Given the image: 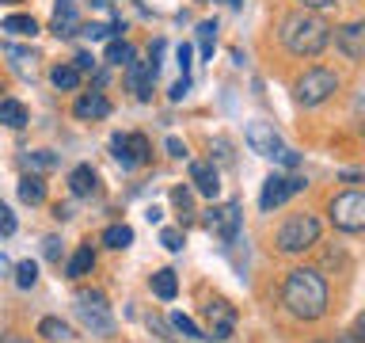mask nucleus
Wrapping results in <instances>:
<instances>
[{
	"mask_svg": "<svg viewBox=\"0 0 365 343\" xmlns=\"http://www.w3.org/2000/svg\"><path fill=\"white\" fill-rule=\"evenodd\" d=\"M282 305L297 320H319L327 313V282L316 267H293L282 282Z\"/></svg>",
	"mask_w": 365,
	"mask_h": 343,
	"instance_id": "nucleus-1",
	"label": "nucleus"
},
{
	"mask_svg": "<svg viewBox=\"0 0 365 343\" xmlns=\"http://www.w3.org/2000/svg\"><path fill=\"white\" fill-rule=\"evenodd\" d=\"M278 39L293 57H316V54H324V46L331 42V27L316 16V11L301 8V11H289V16L282 19Z\"/></svg>",
	"mask_w": 365,
	"mask_h": 343,
	"instance_id": "nucleus-2",
	"label": "nucleus"
},
{
	"mask_svg": "<svg viewBox=\"0 0 365 343\" xmlns=\"http://www.w3.org/2000/svg\"><path fill=\"white\" fill-rule=\"evenodd\" d=\"M319 244V217L316 214H289L278 229V248L285 256H301V252Z\"/></svg>",
	"mask_w": 365,
	"mask_h": 343,
	"instance_id": "nucleus-3",
	"label": "nucleus"
},
{
	"mask_svg": "<svg viewBox=\"0 0 365 343\" xmlns=\"http://www.w3.org/2000/svg\"><path fill=\"white\" fill-rule=\"evenodd\" d=\"M335 91H339V73H331L324 65L304 69V73L293 80V99L301 103V107H319V103H327Z\"/></svg>",
	"mask_w": 365,
	"mask_h": 343,
	"instance_id": "nucleus-4",
	"label": "nucleus"
},
{
	"mask_svg": "<svg viewBox=\"0 0 365 343\" xmlns=\"http://www.w3.org/2000/svg\"><path fill=\"white\" fill-rule=\"evenodd\" d=\"M76 320L84 324L91 336H110L114 332V317H110V305L99 290H80L76 294Z\"/></svg>",
	"mask_w": 365,
	"mask_h": 343,
	"instance_id": "nucleus-5",
	"label": "nucleus"
},
{
	"mask_svg": "<svg viewBox=\"0 0 365 343\" xmlns=\"http://www.w3.org/2000/svg\"><path fill=\"white\" fill-rule=\"evenodd\" d=\"M327 214H331V225H335L339 233H361L365 229V194L361 191L335 194L327 206Z\"/></svg>",
	"mask_w": 365,
	"mask_h": 343,
	"instance_id": "nucleus-6",
	"label": "nucleus"
},
{
	"mask_svg": "<svg viewBox=\"0 0 365 343\" xmlns=\"http://www.w3.org/2000/svg\"><path fill=\"white\" fill-rule=\"evenodd\" d=\"M304 191V179L301 176H278V172H274V176L262 183V194H259V210L262 214H270V210H278L282 202H289L293 194H301Z\"/></svg>",
	"mask_w": 365,
	"mask_h": 343,
	"instance_id": "nucleus-7",
	"label": "nucleus"
},
{
	"mask_svg": "<svg viewBox=\"0 0 365 343\" xmlns=\"http://www.w3.org/2000/svg\"><path fill=\"white\" fill-rule=\"evenodd\" d=\"M240 222H244V214H240V202H225V206H210V210L202 214V225L217 233L221 240H236L240 237Z\"/></svg>",
	"mask_w": 365,
	"mask_h": 343,
	"instance_id": "nucleus-8",
	"label": "nucleus"
},
{
	"mask_svg": "<svg viewBox=\"0 0 365 343\" xmlns=\"http://www.w3.org/2000/svg\"><path fill=\"white\" fill-rule=\"evenodd\" d=\"M110 153L122 168H137L148 160V137L145 134H114L110 137Z\"/></svg>",
	"mask_w": 365,
	"mask_h": 343,
	"instance_id": "nucleus-9",
	"label": "nucleus"
},
{
	"mask_svg": "<svg viewBox=\"0 0 365 343\" xmlns=\"http://www.w3.org/2000/svg\"><path fill=\"white\" fill-rule=\"evenodd\" d=\"M247 145H251V153H259V156H267V160H278L282 149H285L278 130H274L270 122H251L247 126Z\"/></svg>",
	"mask_w": 365,
	"mask_h": 343,
	"instance_id": "nucleus-10",
	"label": "nucleus"
},
{
	"mask_svg": "<svg viewBox=\"0 0 365 343\" xmlns=\"http://www.w3.org/2000/svg\"><path fill=\"white\" fill-rule=\"evenodd\" d=\"M335 46H339V54L346 57V61L358 65L365 57V23H346V27H339L335 31Z\"/></svg>",
	"mask_w": 365,
	"mask_h": 343,
	"instance_id": "nucleus-11",
	"label": "nucleus"
},
{
	"mask_svg": "<svg viewBox=\"0 0 365 343\" xmlns=\"http://www.w3.org/2000/svg\"><path fill=\"white\" fill-rule=\"evenodd\" d=\"M190 191L205 194V199H217V191H221V172L213 168V160H190Z\"/></svg>",
	"mask_w": 365,
	"mask_h": 343,
	"instance_id": "nucleus-12",
	"label": "nucleus"
},
{
	"mask_svg": "<svg viewBox=\"0 0 365 343\" xmlns=\"http://www.w3.org/2000/svg\"><path fill=\"white\" fill-rule=\"evenodd\" d=\"M50 31L57 34V39H73V34H80L76 0H57V4H53V19H50Z\"/></svg>",
	"mask_w": 365,
	"mask_h": 343,
	"instance_id": "nucleus-13",
	"label": "nucleus"
},
{
	"mask_svg": "<svg viewBox=\"0 0 365 343\" xmlns=\"http://www.w3.org/2000/svg\"><path fill=\"white\" fill-rule=\"evenodd\" d=\"M205 317H210V339H228L232 336V324H236V313L228 302H210L205 305Z\"/></svg>",
	"mask_w": 365,
	"mask_h": 343,
	"instance_id": "nucleus-14",
	"label": "nucleus"
},
{
	"mask_svg": "<svg viewBox=\"0 0 365 343\" xmlns=\"http://www.w3.org/2000/svg\"><path fill=\"white\" fill-rule=\"evenodd\" d=\"M73 114L76 119H107L110 114V99L103 96V91H84V96H80L76 103H73Z\"/></svg>",
	"mask_w": 365,
	"mask_h": 343,
	"instance_id": "nucleus-15",
	"label": "nucleus"
},
{
	"mask_svg": "<svg viewBox=\"0 0 365 343\" xmlns=\"http://www.w3.org/2000/svg\"><path fill=\"white\" fill-rule=\"evenodd\" d=\"M68 191L76 194V199H91V194L99 191V176L91 164H76L73 172H68Z\"/></svg>",
	"mask_w": 365,
	"mask_h": 343,
	"instance_id": "nucleus-16",
	"label": "nucleus"
},
{
	"mask_svg": "<svg viewBox=\"0 0 365 343\" xmlns=\"http://www.w3.org/2000/svg\"><path fill=\"white\" fill-rule=\"evenodd\" d=\"M148 286H153V294L160 297V302H171V297L179 294V279H175V271H171V267H160V271H153V279H148Z\"/></svg>",
	"mask_w": 365,
	"mask_h": 343,
	"instance_id": "nucleus-17",
	"label": "nucleus"
},
{
	"mask_svg": "<svg viewBox=\"0 0 365 343\" xmlns=\"http://www.w3.org/2000/svg\"><path fill=\"white\" fill-rule=\"evenodd\" d=\"M91 267H96V252L84 244V248H76V252H73V259L65 263V274L76 282V279H84V274H91Z\"/></svg>",
	"mask_w": 365,
	"mask_h": 343,
	"instance_id": "nucleus-18",
	"label": "nucleus"
},
{
	"mask_svg": "<svg viewBox=\"0 0 365 343\" xmlns=\"http://www.w3.org/2000/svg\"><path fill=\"white\" fill-rule=\"evenodd\" d=\"M0 126L23 130V126H27V107H23L19 99H0Z\"/></svg>",
	"mask_w": 365,
	"mask_h": 343,
	"instance_id": "nucleus-19",
	"label": "nucleus"
},
{
	"mask_svg": "<svg viewBox=\"0 0 365 343\" xmlns=\"http://www.w3.org/2000/svg\"><path fill=\"white\" fill-rule=\"evenodd\" d=\"M103 244L114 248V252L130 248V244H133V229L125 225V222H118V225H107V229H103Z\"/></svg>",
	"mask_w": 365,
	"mask_h": 343,
	"instance_id": "nucleus-20",
	"label": "nucleus"
},
{
	"mask_svg": "<svg viewBox=\"0 0 365 343\" xmlns=\"http://www.w3.org/2000/svg\"><path fill=\"white\" fill-rule=\"evenodd\" d=\"M0 31L19 34V39H34V34H38V19L34 16H8L4 23H0Z\"/></svg>",
	"mask_w": 365,
	"mask_h": 343,
	"instance_id": "nucleus-21",
	"label": "nucleus"
},
{
	"mask_svg": "<svg viewBox=\"0 0 365 343\" xmlns=\"http://www.w3.org/2000/svg\"><path fill=\"white\" fill-rule=\"evenodd\" d=\"M38 336L53 339V343H65V339H73V328H68L65 320H57V317H42L38 320Z\"/></svg>",
	"mask_w": 365,
	"mask_h": 343,
	"instance_id": "nucleus-22",
	"label": "nucleus"
},
{
	"mask_svg": "<svg viewBox=\"0 0 365 343\" xmlns=\"http://www.w3.org/2000/svg\"><path fill=\"white\" fill-rule=\"evenodd\" d=\"M133 46L125 42V39H114L110 46H107V65H114V69H130L133 65Z\"/></svg>",
	"mask_w": 365,
	"mask_h": 343,
	"instance_id": "nucleus-23",
	"label": "nucleus"
},
{
	"mask_svg": "<svg viewBox=\"0 0 365 343\" xmlns=\"http://www.w3.org/2000/svg\"><path fill=\"white\" fill-rule=\"evenodd\" d=\"M19 199L27 202V206L46 202V183H42V176H23V179H19Z\"/></svg>",
	"mask_w": 365,
	"mask_h": 343,
	"instance_id": "nucleus-24",
	"label": "nucleus"
},
{
	"mask_svg": "<svg viewBox=\"0 0 365 343\" xmlns=\"http://www.w3.org/2000/svg\"><path fill=\"white\" fill-rule=\"evenodd\" d=\"M50 80H53V88H61V91H76L80 88V69L76 65H53Z\"/></svg>",
	"mask_w": 365,
	"mask_h": 343,
	"instance_id": "nucleus-25",
	"label": "nucleus"
},
{
	"mask_svg": "<svg viewBox=\"0 0 365 343\" xmlns=\"http://www.w3.org/2000/svg\"><path fill=\"white\" fill-rule=\"evenodd\" d=\"M171 206L179 210L182 222H190L194 217V191L190 187H171Z\"/></svg>",
	"mask_w": 365,
	"mask_h": 343,
	"instance_id": "nucleus-26",
	"label": "nucleus"
},
{
	"mask_svg": "<svg viewBox=\"0 0 365 343\" xmlns=\"http://www.w3.org/2000/svg\"><path fill=\"white\" fill-rule=\"evenodd\" d=\"M23 164H27L31 172H50V168H57V156L46 153V149H34V153L23 156Z\"/></svg>",
	"mask_w": 365,
	"mask_h": 343,
	"instance_id": "nucleus-27",
	"label": "nucleus"
},
{
	"mask_svg": "<svg viewBox=\"0 0 365 343\" xmlns=\"http://www.w3.org/2000/svg\"><path fill=\"white\" fill-rule=\"evenodd\" d=\"M198 39H202V57H213V46H217V19L198 23Z\"/></svg>",
	"mask_w": 365,
	"mask_h": 343,
	"instance_id": "nucleus-28",
	"label": "nucleus"
},
{
	"mask_svg": "<svg viewBox=\"0 0 365 343\" xmlns=\"http://www.w3.org/2000/svg\"><path fill=\"white\" fill-rule=\"evenodd\" d=\"M34 282H38V267H34L31 259L16 263V286H19V290H31Z\"/></svg>",
	"mask_w": 365,
	"mask_h": 343,
	"instance_id": "nucleus-29",
	"label": "nucleus"
},
{
	"mask_svg": "<svg viewBox=\"0 0 365 343\" xmlns=\"http://www.w3.org/2000/svg\"><path fill=\"white\" fill-rule=\"evenodd\" d=\"M171 328H175V332H182L187 339H210V336H205V332H202L198 324H194L190 317H182V313H175V317H171Z\"/></svg>",
	"mask_w": 365,
	"mask_h": 343,
	"instance_id": "nucleus-30",
	"label": "nucleus"
},
{
	"mask_svg": "<svg viewBox=\"0 0 365 343\" xmlns=\"http://www.w3.org/2000/svg\"><path fill=\"white\" fill-rule=\"evenodd\" d=\"M160 244H164L168 252H179L182 244H187V237H182V229H160Z\"/></svg>",
	"mask_w": 365,
	"mask_h": 343,
	"instance_id": "nucleus-31",
	"label": "nucleus"
},
{
	"mask_svg": "<svg viewBox=\"0 0 365 343\" xmlns=\"http://www.w3.org/2000/svg\"><path fill=\"white\" fill-rule=\"evenodd\" d=\"M175 61H179V73L187 76V73H190V65H194V50H190L187 42H182L179 50H175Z\"/></svg>",
	"mask_w": 365,
	"mask_h": 343,
	"instance_id": "nucleus-32",
	"label": "nucleus"
},
{
	"mask_svg": "<svg viewBox=\"0 0 365 343\" xmlns=\"http://www.w3.org/2000/svg\"><path fill=\"white\" fill-rule=\"evenodd\" d=\"M148 328H153L160 339H175V336H171V324H168L164 317H156V313H148Z\"/></svg>",
	"mask_w": 365,
	"mask_h": 343,
	"instance_id": "nucleus-33",
	"label": "nucleus"
},
{
	"mask_svg": "<svg viewBox=\"0 0 365 343\" xmlns=\"http://www.w3.org/2000/svg\"><path fill=\"white\" fill-rule=\"evenodd\" d=\"M42 252H46V259H50V263H61V240H57V237H46Z\"/></svg>",
	"mask_w": 365,
	"mask_h": 343,
	"instance_id": "nucleus-34",
	"label": "nucleus"
},
{
	"mask_svg": "<svg viewBox=\"0 0 365 343\" xmlns=\"http://www.w3.org/2000/svg\"><path fill=\"white\" fill-rule=\"evenodd\" d=\"M210 149H217V160H221V164H232V145H228L225 137H217Z\"/></svg>",
	"mask_w": 365,
	"mask_h": 343,
	"instance_id": "nucleus-35",
	"label": "nucleus"
},
{
	"mask_svg": "<svg viewBox=\"0 0 365 343\" xmlns=\"http://www.w3.org/2000/svg\"><path fill=\"white\" fill-rule=\"evenodd\" d=\"M187 91H190V80L182 76V80H175V84H171V91H168V99H171V103H179L182 96H187Z\"/></svg>",
	"mask_w": 365,
	"mask_h": 343,
	"instance_id": "nucleus-36",
	"label": "nucleus"
},
{
	"mask_svg": "<svg viewBox=\"0 0 365 343\" xmlns=\"http://www.w3.org/2000/svg\"><path fill=\"white\" fill-rule=\"evenodd\" d=\"M164 149H168V156H175V160H182V156H187V145H182L179 137H168V141H164Z\"/></svg>",
	"mask_w": 365,
	"mask_h": 343,
	"instance_id": "nucleus-37",
	"label": "nucleus"
},
{
	"mask_svg": "<svg viewBox=\"0 0 365 343\" xmlns=\"http://www.w3.org/2000/svg\"><path fill=\"white\" fill-rule=\"evenodd\" d=\"M11 233H16V217H11L8 206H4V210H0V237H11Z\"/></svg>",
	"mask_w": 365,
	"mask_h": 343,
	"instance_id": "nucleus-38",
	"label": "nucleus"
},
{
	"mask_svg": "<svg viewBox=\"0 0 365 343\" xmlns=\"http://www.w3.org/2000/svg\"><path fill=\"white\" fill-rule=\"evenodd\" d=\"M73 65L80 69V73H91V69H96L99 61H96V57H91V54H76V57H73Z\"/></svg>",
	"mask_w": 365,
	"mask_h": 343,
	"instance_id": "nucleus-39",
	"label": "nucleus"
},
{
	"mask_svg": "<svg viewBox=\"0 0 365 343\" xmlns=\"http://www.w3.org/2000/svg\"><path fill=\"white\" fill-rule=\"evenodd\" d=\"M297 4H301L304 11H324V8L335 4V0H297Z\"/></svg>",
	"mask_w": 365,
	"mask_h": 343,
	"instance_id": "nucleus-40",
	"label": "nucleus"
},
{
	"mask_svg": "<svg viewBox=\"0 0 365 343\" xmlns=\"http://www.w3.org/2000/svg\"><path fill=\"white\" fill-rule=\"evenodd\" d=\"M53 217H57V222H68V217H73V206H61V202H57V206H53Z\"/></svg>",
	"mask_w": 365,
	"mask_h": 343,
	"instance_id": "nucleus-41",
	"label": "nucleus"
},
{
	"mask_svg": "<svg viewBox=\"0 0 365 343\" xmlns=\"http://www.w3.org/2000/svg\"><path fill=\"white\" fill-rule=\"evenodd\" d=\"M145 217H148L153 225H160V217H164V210H160V206H148V214H145Z\"/></svg>",
	"mask_w": 365,
	"mask_h": 343,
	"instance_id": "nucleus-42",
	"label": "nucleus"
},
{
	"mask_svg": "<svg viewBox=\"0 0 365 343\" xmlns=\"http://www.w3.org/2000/svg\"><path fill=\"white\" fill-rule=\"evenodd\" d=\"M335 343H361L358 336H350V332H342V336H335Z\"/></svg>",
	"mask_w": 365,
	"mask_h": 343,
	"instance_id": "nucleus-43",
	"label": "nucleus"
},
{
	"mask_svg": "<svg viewBox=\"0 0 365 343\" xmlns=\"http://www.w3.org/2000/svg\"><path fill=\"white\" fill-rule=\"evenodd\" d=\"M228 4H232V8H240V4H244V0H228Z\"/></svg>",
	"mask_w": 365,
	"mask_h": 343,
	"instance_id": "nucleus-44",
	"label": "nucleus"
},
{
	"mask_svg": "<svg viewBox=\"0 0 365 343\" xmlns=\"http://www.w3.org/2000/svg\"><path fill=\"white\" fill-rule=\"evenodd\" d=\"M4 267H8V259H4V256H0V271H4Z\"/></svg>",
	"mask_w": 365,
	"mask_h": 343,
	"instance_id": "nucleus-45",
	"label": "nucleus"
},
{
	"mask_svg": "<svg viewBox=\"0 0 365 343\" xmlns=\"http://www.w3.org/2000/svg\"><path fill=\"white\" fill-rule=\"evenodd\" d=\"M4 4H19V0H4Z\"/></svg>",
	"mask_w": 365,
	"mask_h": 343,
	"instance_id": "nucleus-46",
	"label": "nucleus"
},
{
	"mask_svg": "<svg viewBox=\"0 0 365 343\" xmlns=\"http://www.w3.org/2000/svg\"><path fill=\"white\" fill-rule=\"evenodd\" d=\"M16 343H27V339H16Z\"/></svg>",
	"mask_w": 365,
	"mask_h": 343,
	"instance_id": "nucleus-47",
	"label": "nucleus"
}]
</instances>
